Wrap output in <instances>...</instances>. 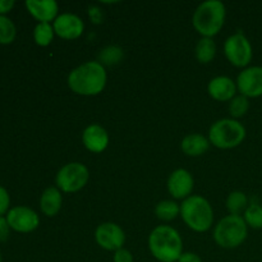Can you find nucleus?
<instances>
[{"label": "nucleus", "mask_w": 262, "mask_h": 262, "mask_svg": "<svg viewBox=\"0 0 262 262\" xmlns=\"http://www.w3.org/2000/svg\"><path fill=\"white\" fill-rule=\"evenodd\" d=\"M82 142L90 152H104L109 146V135L101 125L91 124L82 133Z\"/></svg>", "instance_id": "nucleus-14"}, {"label": "nucleus", "mask_w": 262, "mask_h": 262, "mask_svg": "<svg viewBox=\"0 0 262 262\" xmlns=\"http://www.w3.org/2000/svg\"><path fill=\"white\" fill-rule=\"evenodd\" d=\"M224 54L232 66L237 68H247L253 56L252 45L243 33H234L225 41Z\"/></svg>", "instance_id": "nucleus-8"}, {"label": "nucleus", "mask_w": 262, "mask_h": 262, "mask_svg": "<svg viewBox=\"0 0 262 262\" xmlns=\"http://www.w3.org/2000/svg\"><path fill=\"white\" fill-rule=\"evenodd\" d=\"M193 177L186 169H177L168 178L169 193L177 200L188 199L193 191Z\"/></svg>", "instance_id": "nucleus-13"}, {"label": "nucleus", "mask_w": 262, "mask_h": 262, "mask_svg": "<svg viewBox=\"0 0 262 262\" xmlns=\"http://www.w3.org/2000/svg\"><path fill=\"white\" fill-rule=\"evenodd\" d=\"M248 235V225L243 216L228 215L223 217L214 228V241L217 246L233 250L242 245Z\"/></svg>", "instance_id": "nucleus-6"}, {"label": "nucleus", "mask_w": 262, "mask_h": 262, "mask_svg": "<svg viewBox=\"0 0 262 262\" xmlns=\"http://www.w3.org/2000/svg\"><path fill=\"white\" fill-rule=\"evenodd\" d=\"M248 207V197L245 192L234 191L228 196L227 199V209L230 215H239L246 211Z\"/></svg>", "instance_id": "nucleus-21"}, {"label": "nucleus", "mask_w": 262, "mask_h": 262, "mask_svg": "<svg viewBox=\"0 0 262 262\" xmlns=\"http://www.w3.org/2000/svg\"><path fill=\"white\" fill-rule=\"evenodd\" d=\"M54 35V27L50 23H37V26L35 27V31H33V38H35V42L37 43L38 46H49L53 41Z\"/></svg>", "instance_id": "nucleus-22"}, {"label": "nucleus", "mask_w": 262, "mask_h": 262, "mask_svg": "<svg viewBox=\"0 0 262 262\" xmlns=\"http://www.w3.org/2000/svg\"><path fill=\"white\" fill-rule=\"evenodd\" d=\"M17 31L12 20L5 15H0V43H10L15 38Z\"/></svg>", "instance_id": "nucleus-25"}, {"label": "nucleus", "mask_w": 262, "mask_h": 262, "mask_svg": "<svg viewBox=\"0 0 262 262\" xmlns=\"http://www.w3.org/2000/svg\"><path fill=\"white\" fill-rule=\"evenodd\" d=\"M123 58V50L118 46H107L100 53V60L105 64H117Z\"/></svg>", "instance_id": "nucleus-26"}, {"label": "nucleus", "mask_w": 262, "mask_h": 262, "mask_svg": "<svg viewBox=\"0 0 262 262\" xmlns=\"http://www.w3.org/2000/svg\"><path fill=\"white\" fill-rule=\"evenodd\" d=\"M178 262H202V258L197 253L183 252V255L179 257Z\"/></svg>", "instance_id": "nucleus-31"}, {"label": "nucleus", "mask_w": 262, "mask_h": 262, "mask_svg": "<svg viewBox=\"0 0 262 262\" xmlns=\"http://www.w3.org/2000/svg\"><path fill=\"white\" fill-rule=\"evenodd\" d=\"M246 135L247 132L242 123L233 118H225L210 127L209 141L220 150H230L239 146L245 141Z\"/></svg>", "instance_id": "nucleus-5"}, {"label": "nucleus", "mask_w": 262, "mask_h": 262, "mask_svg": "<svg viewBox=\"0 0 262 262\" xmlns=\"http://www.w3.org/2000/svg\"><path fill=\"white\" fill-rule=\"evenodd\" d=\"M181 216L189 229L197 233L207 232L214 224V210L202 196H189L181 205Z\"/></svg>", "instance_id": "nucleus-4"}, {"label": "nucleus", "mask_w": 262, "mask_h": 262, "mask_svg": "<svg viewBox=\"0 0 262 262\" xmlns=\"http://www.w3.org/2000/svg\"><path fill=\"white\" fill-rule=\"evenodd\" d=\"M107 74L100 61H86L69 73L68 86L81 96H96L104 91Z\"/></svg>", "instance_id": "nucleus-1"}, {"label": "nucleus", "mask_w": 262, "mask_h": 262, "mask_svg": "<svg viewBox=\"0 0 262 262\" xmlns=\"http://www.w3.org/2000/svg\"><path fill=\"white\" fill-rule=\"evenodd\" d=\"M227 9L219 0H207L196 8L192 17L193 27L202 37L212 38L224 27Z\"/></svg>", "instance_id": "nucleus-3"}, {"label": "nucleus", "mask_w": 262, "mask_h": 262, "mask_svg": "<svg viewBox=\"0 0 262 262\" xmlns=\"http://www.w3.org/2000/svg\"><path fill=\"white\" fill-rule=\"evenodd\" d=\"M89 15L90 18H91L92 22L96 23V25H99V23L102 22L101 10H100V8L95 7V5H92V7L89 8Z\"/></svg>", "instance_id": "nucleus-30"}, {"label": "nucleus", "mask_w": 262, "mask_h": 262, "mask_svg": "<svg viewBox=\"0 0 262 262\" xmlns=\"http://www.w3.org/2000/svg\"><path fill=\"white\" fill-rule=\"evenodd\" d=\"M90 179V171L82 163H69L61 166L55 177L56 187L64 193H74L83 188Z\"/></svg>", "instance_id": "nucleus-7"}, {"label": "nucleus", "mask_w": 262, "mask_h": 262, "mask_svg": "<svg viewBox=\"0 0 262 262\" xmlns=\"http://www.w3.org/2000/svg\"><path fill=\"white\" fill-rule=\"evenodd\" d=\"M54 32L63 40H76L83 33L84 23L78 15L63 13L53 23Z\"/></svg>", "instance_id": "nucleus-12"}, {"label": "nucleus", "mask_w": 262, "mask_h": 262, "mask_svg": "<svg viewBox=\"0 0 262 262\" xmlns=\"http://www.w3.org/2000/svg\"><path fill=\"white\" fill-rule=\"evenodd\" d=\"M194 55L196 59L202 64H207L215 58L216 55V43L210 37H202L197 42L194 49Z\"/></svg>", "instance_id": "nucleus-19"}, {"label": "nucleus", "mask_w": 262, "mask_h": 262, "mask_svg": "<svg viewBox=\"0 0 262 262\" xmlns=\"http://www.w3.org/2000/svg\"><path fill=\"white\" fill-rule=\"evenodd\" d=\"M0 262H2V253H0Z\"/></svg>", "instance_id": "nucleus-33"}, {"label": "nucleus", "mask_w": 262, "mask_h": 262, "mask_svg": "<svg viewBox=\"0 0 262 262\" xmlns=\"http://www.w3.org/2000/svg\"><path fill=\"white\" fill-rule=\"evenodd\" d=\"M235 83L241 95L248 99L262 96V67L253 66L245 68L238 74Z\"/></svg>", "instance_id": "nucleus-10"}, {"label": "nucleus", "mask_w": 262, "mask_h": 262, "mask_svg": "<svg viewBox=\"0 0 262 262\" xmlns=\"http://www.w3.org/2000/svg\"><path fill=\"white\" fill-rule=\"evenodd\" d=\"M113 261L114 262H133V256L130 251L125 250V248H120V250L115 251L114 256H113Z\"/></svg>", "instance_id": "nucleus-27"}, {"label": "nucleus", "mask_w": 262, "mask_h": 262, "mask_svg": "<svg viewBox=\"0 0 262 262\" xmlns=\"http://www.w3.org/2000/svg\"><path fill=\"white\" fill-rule=\"evenodd\" d=\"M210 141L205 136L199 135V133H193V135H188L183 138L181 143V148L187 156H192V158H197L201 156L209 150Z\"/></svg>", "instance_id": "nucleus-18"}, {"label": "nucleus", "mask_w": 262, "mask_h": 262, "mask_svg": "<svg viewBox=\"0 0 262 262\" xmlns=\"http://www.w3.org/2000/svg\"><path fill=\"white\" fill-rule=\"evenodd\" d=\"M95 239L101 248L115 252L124 246L125 234L124 230L115 223H102L96 228Z\"/></svg>", "instance_id": "nucleus-9"}, {"label": "nucleus", "mask_w": 262, "mask_h": 262, "mask_svg": "<svg viewBox=\"0 0 262 262\" xmlns=\"http://www.w3.org/2000/svg\"><path fill=\"white\" fill-rule=\"evenodd\" d=\"M148 248L158 261L178 262L183 255V239L174 228L159 225L150 233Z\"/></svg>", "instance_id": "nucleus-2"}, {"label": "nucleus", "mask_w": 262, "mask_h": 262, "mask_svg": "<svg viewBox=\"0 0 262 262\" xmlns=\"http://www.w3.org/2000/svg\"><path fill=\"white\" fill-rule=\"evenodd\" d=\"M14 7V0H0V15L8 13Z\"/></svg>", "instance_id": "nucleus-32"}, {"label": "nucleus", "mask_w": 262, "mask_h": 262, "mask_svg": "<svg viewBox=\"0 0 262 262\" xmlns=\"http://www.w3.org/2000/svg\"><path fill=\"white\" fill-rule=\"evenodd\" d=\"M155 215L158 216V219L163 220V222H171L178 215H181V206L170 200H164L156 205Z\"/></svg>", "instance_id": "nucleus-20"}, {"label": "nucleus", "mask_w": 262, "mask_h": 262, "mask_svg": "<svg viewBox=\"0 0 262 262\" xmlns=\"http://www.w3.org/2000/svg\"><path fill=\"white\" fill-rule=\"evenodd\" d=\"M7 220L12 229L20 233L33 232L40 225L38 215L26 206H17L10 210L7 215Z\"/></svg>", "instance_id": "nucleus-11"}, {"label": "nucleus", "mask_w": 262, "mask_h": 262, "mask_svg": "<svg viewBox=\"0 0 262 262\" xmlns=\"http://www.w3.org/2000/svg\"><path fill=\"white\" fill-rule=\"evenodd\" d=\"M26 7L38 23H50L58 18L59 7L54 0H27Z\"/></svg>", "instance_id": "nucleus-16"}, {"label": "nucleus", "mask_w": 262, "mask_h": 262, "mask_svg": "<svg viewBox=\"0 0 262 262\" xmlns=\"http://www.w3.org/2000/svg\"><path fill=\"white\" fill-rule=\"evenodd\" d=\"M250 109V100L243 95H237L232 101L229 102V113L233 119H238L247 114Z\"/></svg>", "instance_id": "nucleus-24"}, {"label": "nucleus", "mask_w": 262, "mask_h": 262, "mask_svg": "<svg viewBox=\"0 0 262 262\" xmlns=\"http://www.w3.org/2000/svg\"><path fill=\"white\" fill-rule=\"evenodd\" d=\"M246 224L253 229H262V206L258 204H251L243 212Z\"/></svg>", "instance_id": "nucleus-23"}, {"label": "nucleus", "mask_w": 262, "mask_h": 262, "mask_svg": "<svg viewBox=\"0 0 262 262\" xmlns=\"http://www.w3.org/2000/svg\"><path fill=\"white\" fill-rule=\"evenodd\" d=\"M61 204H63V197L58 187H49L41 194L40 209L46 216H55L60 211Z\"/></svg>", "instance_id": "nucleus-17"}, {"label": "nucleus", "mask_w": 262, "mask_h": 262, "mask_svg": "<svg viewBox=\"0 0 262 262\" xmlns=\"http://www.w3.org/2000/svg\"><path fill=\"white\" fill-rule=\"evenodd\" d=\"M9 202H10V199L7 189L3 188V187L0 186V216H2V215L8 210V207H9Z\"/></svg>", "instance_id": "nucleus-28"}, {"label": "nucleus", "mask_w": 262, "mask_h": 262, "mask_svg": "<svg viewBox=\"0 0 262 262\" xmlns=\"http://www.w3.org/2000/svg\"><path fill=\"white\" fill-rule=\"evenodd\" d=\"M9 224H8L7 217L0 216V242L7 241L9 237Z\"/></svg>", "instance_id": "nucleus-29"}, {"label": "nucleus", "mask_w": 262, "mask_h": 262, "mask_svg": "<svg viewBox=\"0 0 262 262\" xmlns=\"http://www.w3.org/2000/svg\"><path fill=\"white\" fill-rule=\"evenodd\" d=\"M237 83L227 76H219L209 82L207 91L216 101H232L237 96Z\"/></svg>", "instance_id": "nucleus-15"}]
</instances>
